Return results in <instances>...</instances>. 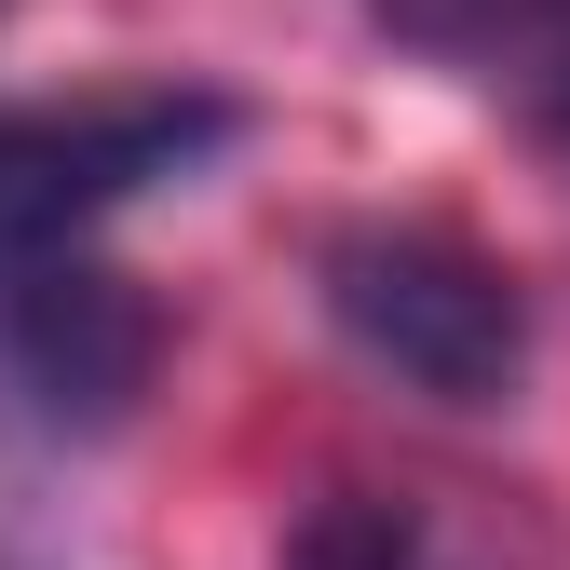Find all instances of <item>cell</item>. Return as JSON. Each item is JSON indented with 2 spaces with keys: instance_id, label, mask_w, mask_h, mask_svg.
I'll use <instances>...</instances> for the list:
<instances>
[{
  "instance_id": "1",
  "label": "cell",
  "mask_w": 570,
  "mask_h": 570,
  "mask_svg": "<svg viewBox=\"0 0 570 570\" xmlns=\"http://www.w3.org/2000/svg\"><path fill=\"white\" fill-rule=\"evenodd\" d=\"M326 313L367 367L421 381L435 407H503L530 367V299L503 258H475L462 232H421V218H367L326 245Z\"/></svg>"
},
{
  "instance_id": "2",
  "label": "cell",
  "mask_w": 570,
  "mask_h": 570,
  "mask_svg": "<svg viewBox=\"0 0 570 570\" xmlns=\"http://www.w3.org/2000/svg\"><path fill=\"white\" fill-rule=\"evenodd\" d=\"M245 136L232 96L150 82V96H82V109H0V272L82 258L96 218H122L136 190H164L190 164H218Z\"/></svg>"
},
{
  "instance_id": "3",
  "label": "cell",
  "mask_w": 570,
  "mask_h": 570,
  "mask_svg": "<svg viewBox=\"0 0 570 570\" xmlns=\"http://www.w3.org/2000/svg\"><path fill=\"white\" fill-rule=\"evenodd\" d=\"M164 367V313L136 299L109 258H41L0 272V381H14L55 435H109Z\"/></svg>"
},
{
  "instance_id": "4",
  "label": "cell",
  "mask_w": 570,
  "mask_h": 570,
  "mask_svg": "<svg viewBox=\"0 0 570 570\" xmlns=\"http://www.w3.org/2000/svg\"><path fill=\"white\" fill-rule=\"evenodd\" d=\"M367 14L407 55H435V68H462V82L517 96L530 122L570 136V0H367Z\"/></svg>"
},
{
  "instance_id": "5",
  "label": "cell",
  "mask_w": 570,
  "mask_h": 570,
  "mask_svg": "<svg viewBox=\"0 0 570 570\" xmlns=\"http://www.w3.org/2000/svg\"><path fill=\"white\" fill-rule=\"evenodd\" d=\"M285 570H407V503H367V489H326Z\"/></svg>"
}]
</instances>
